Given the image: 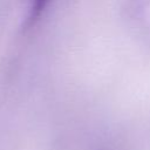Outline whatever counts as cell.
Masks as SVG:
<instances>
[{"instance_id":"obj_1","label":"cell","mask_w":150,"mask_h":150,"mask_svg":"<svg viewBox=\"0 0 150 150\" xmlns=\"http://www.w3.org/2000/svg\"><path fill=\"white\" fill-rule=\"evenodd\" d=\"M48 2H49V0H30V9H29L28 21L33 22L34 20H36L40 16L41 12L46 8Z\"/></svg>"}]
</instances>
